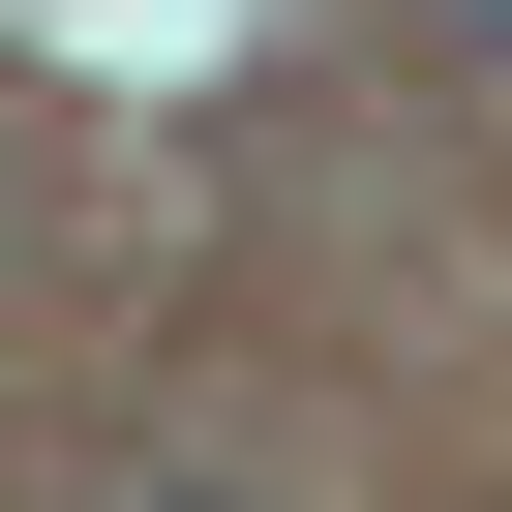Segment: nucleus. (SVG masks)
Returning <instances> with one entry per match:
<instances>
[{
	"label": "nucleus",
	"instance_id": "f257e3e1",
	"mask_svg": "<svg viewBox=\"0 0 512 512\" xmlns=\"http://www.w3.org/2000/svg\"><path fill=\"white\" fill-rule=\"evenodd\" d=\"M452 31H482V61H512V0H452Z\"/></svg>",
	"mask_w": 512,
	"mask_h": 512
}]
</instances>
